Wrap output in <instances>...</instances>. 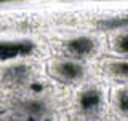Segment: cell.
<instances>
[{
  "mask_svg": "<svg viewBox=\"0 0 128 121\" xmlns=\"http://www.w3.org/2000/svg\"><path fill=\"white\" fill-rule=\"evenodd\" d=\"M13 121H50L46 105L40 100H27L19 104Z\"/></svg>",
  "mask_w": 128,
  "mask_h": 121,
  "instance_id": "obj_1",
  "label": "cell"
},
{
  "mask_svg": "<svg viewBox=\"0 0 128 121\" xmlns=\"http://www.w3.org/2000/svg\"><path fill=\"white\" fill-rule=\"evenodd\" d=\"M35 50V45L29 40L18 42H0V60L14 59L19 56H27Z\"/></svg>",
  "mask_w": 128,
  "mask_h": 121,
  "instance_id": "obj_2",
  "label": "cell"
},
{
  "mask_svg": "<svg viewBox=\"0 0 128 121\" xmlns=\"http://www.w3.org/2000/svg\"><path fill=\"white\" fill-rule=\"evenodd\" d=\"M30 76V68L29 65L24 64H16V65H10L3 70L2 73V81L8 84V86H18L22 84L29 80Z\"/></svg>",
  "mask_w": 128,
  "mask_h": 121,
  "instance_id": "obj_3",
  "label": "cell"
},
{
  "mask_svg": "<svg viewBox=\"0 0 128 121\" xmlns=\"http://www.w3.org/2000/svg\"><path fill=\"white\" fill-rule=\"evenodd\" d=\"M53 73L61 81H75V80H80L83 76V67L77 62L66 60V62L56 64L53 68Z\"/></svg>",
  "mask_w": 128,
  "mask_h": 121,
  "instance_id": "obj_4",
  "label": "cell"
},
{
  "mask_svg": "<svg viewBox=\"0 0 128 121\" xmlns=\"http://www.w3.org/2000/svg\"><path fill=\"white\" fill-rule=\"evenodd\" d=\"M66 51L74 58H83L94 51V42L88 37H77L66 43Z\"/></svg>",
  "mask_w": 128,
  "mask_h": 121,
  "instance_id": "obj_5",
  "label": "cell"
},
{
  "mask_svg": "<svg viewBox=\"0 0 128 121\" xmlns=\"http://www.w3.org/2000/svg\"><path fill=\"white\" fill-rule=\"evenodd\" d=\"M101 100H102V96L101 92L94 88H90V89L83 91L80 94V99H78V104H80V108H82L85 113H93L99 108L101 105Z\"/></svg>",
  "mask_w": 128,
  "mask_h": 121,
  "instance_id": "obj_6",
  "label": "cell"
},
{
  "mask_svg": "<svg viewBox=\"0 0 128 121\" xmlns=\"http://www.w3.org/2000/svg\"><path fill=\"white\" fill-rule=\"evenodd\" d=\"M98 27L104 30L114 29H128V16H117V18H107L98 21Z\"/></svg>",
  "mask_w": 128,
  "mask_h": 121,
  "instance_id": "obj_7",
  "label": "cell"
},
{
  "mask_svg": "<svg viewBox=\"0 0 128 121\" xmlns=\"http://www.w3.org/2000/svg\"><path fill=\"white\" fill-rule=\"evenodd\" d=\"M109 67L114 75H118L122 78H128V62H115V64H110Z\"/></svg>",
  "mask_w": 128,
  "mask_h": 121,
  "instance_id": "obj_8",
  "label": "cell"
},
{
  "mask_svg": "<svg viewBox=\"0 0 128 121\" xmlns=\"http://www.w3.org/2000/svg\"><path fill=\"white\" fill-rule=\"evenodd\" d=\"M114 48H115V51H118L122 54H128V34H123L115 38Z\"/></svg>",
  "mask_w": 128,
  "mask_h": 121,
  "instance_id": "obj_9",
  "label": "cell"
},
{
  "mask_svg": "<svg viewBox=\"0 0 128 121\" xmlns=\"http://www.w3.org/2000/svg\"><path fill=\"white\" fill-rule=\"evenodd\" d=\"M117 104L120 110L128 113V89H122L117 94Z\"/></svg>",
  "mask_w": 128,
  "mask_h": 121,
  "instance_id": "obj_10",
  "label": "cell"
},
{
  "mask_svg": "<svg viewBox=\"0 0 128 121\" xmlns=\"http://www.w3.org/2000/svg\"><path fill=\"white\" fill-rule=\"evenodd\" d=\"M30 89L34 91V92H40V91L43 89V84L38 83V81H34V83H30Z\"/></svg>",
  "mask_w": 128,
  "mask_h": 121,
  "instance_id": "obj_11",
  "label": "cell"
},
{
  "mask_svg": "<svg viewBox=\"0 0 128 121\" xmlns=\"http://www.w3.org/2000/svg\"><path fill=\"white\" fill-rule=\"evenodd\" d=\"M11 2H21V0H0V3H11Z\"/></svg>",
  "mask_w": 128,
  "mask_h": 121,
  "instance_id": "obj_12",
  "label": "cell"
},
{
  "mask_svg": "<svg viewBox=\"0 0 128 121\" xmlns=\"http://www.w3.org/2000/svg\"><path fill=\"white\" fill-rule=\"evenodd\" d=\"M3 116H5V113H0V121H8L6 118H3Z\"/></svg>",
  "mask_w": 128,
  "mask_h": 121,
  "instance_id": "obj_13",
  "label": "cell"
}]
</instances>
